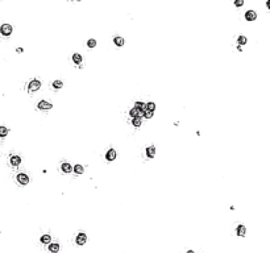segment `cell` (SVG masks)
Here are the masks:
<instances>
[{
  "label": "cell",
  "instance_id": "obj_7",
  "mask_svg": "<svg viewBox=\"0 0 270 253\" xmlns=\"http://www.w3.org/2000/svg\"><path fill=\"white\" fill-rule=\"evenodd\" d=\"M10 162H11L12 166H19L21 163V158L19 156H12L11 159H10Z\"/></svg>",
  "mask_w": 270,
  "mask_h": 253
},
{
  "label": "cell",
  "instance_id": "obj_28",
  "mask_svg": "<svg viewBox=\"0 0 270 253\" xmlns=\"http://www.w3.org/2000/svg\"><path fill=\"white\" fill-rule=\"evenodd\" d=\"M78 2H81V0H78Z\"/></svg>",
  "mask_w": 270,
  "mask_h": 253
},
{
  "label": "cell",
  "instance_id": "obj_16",
  "mask_svg": "<svg viewBox=\"0 0 270 253\" xmlns=\"http://www.w3.org/2000/svg\"><path fill=\"white\" fill-rule=\"evenodd\" d=\"M132 124H133V127H136V128L141 127V117H133V120H132Z\"/></svg>",
  "mask_w": 270,
  "mask_h": 253
},
{
  "label": "cell",
  "instance_id": "obj_1",
  "mask_svg": "<svg viewBox=\"0 0 270 253\" xmlns=\"http://www.w3.org/2000/svg\"><path fill=\"white\" fill-rule=\"evenodd\" d=\"M40 87H41V82H40L38 79H33V81H30V83L28 84V91L34 92V91L40 90Z\"/></svg>",
  "mask_w": 270,
  "mask_h": 253
},
{
  "label": "cell",
  "instance_id": "obj_12",
  "mask_svg": "<svg viewBox=\"0 0 270 253\" xmlns=\"http://www.w3.org/2000/svg\"><path fill=\"white\" fill-rule=\"evenodd\" d=\"M146 154H148L149 158H153L154 154H156V148H154V146H149V148L146 149Z\"/></svg>",
  "mask_w": 270,
  "mask_h": 253
},
{
  "label": "cell",
  "instance_id": "obj_20",
  "mask_svg": "<svg viewBox=\"0 0 270 253\" xmlns=\"http://www.w3.org/2000/svg\"><path fill=\"white\" fill-rule=\"evenodd\" d=\"M145 109H148V111H152V112H154V109H156V104H154V103H148V104H145Z\"/></svg>",
  "mask_w": 270,
  "mask_h": 253
},
{
  "label": "cell",
  "instance_id": "obj_23",
  "mask_svg": "<svg viewBox=\"0 0 270 253\" xmlns=\"http://www.w3.org/2000/svg\"><path fill=\"white\" fill-rule=\"evenodd\" d=\"M87 45H88V48H95V46H96V41H95L94 38H90V40L87 41Z\"/></svg>",
  "mask_w": 270,
  "mask_h": 253
},
{
  "label": "cell",
  "instance_id": "obj_26",
  "mask_svg": "<svg viewBox=\"0 0 270 253\" xmlns=\"http://www.w3.org/2000/svg\"><path fill=\"white\" fill-rule=\"evenodd\" d=\"M266 7L270 8V0H268V2H266Z\"/></svg>",
  "mask_w": 270,
  "mask_h": 253
},
{
  "label": "cell",
  "instance_id": "obj_11",
  "mask_svg": "<svg viewBox=\"0 0 270 253\" xmlns=\"http://www.w3.org/2000/svg\"><path fill=\"white\" fill-rule=\"evenodd\" d=\"M236 232H237L238 236H245V233H246V228L244 227V225H238L237 229H236Z\"/></svg>",
  "mask_w": 270,
  "mask_h": 253
},
{
  "label": "cell",
  "instance_id": "obj_14",
  "mask_svg": "<svg viewBox=\"0 0 270 253\" xmlns=\"http://www.w3.org/2000/svg\"><path fill=\"white\" fill-rule=\"evenodd\" d=\"M73 62H74V63H77V65H79L82 62V56L78 54V53L73 54Z\"/></svg>",
  "mask_w": 270,
  "mask_h": 253
},
{
  "label": "cell",
  "instance_id": "obj_4",
  "mask_svg": "<svg viewBox=\"0 0 270 253\" xmlns=\"http://www.w3.org/2000/svg\"><path fill=\"white\" fill-rule=\"evenodd\" d=\"M86 241H87V236H86V233H83V232L78 233V236H77V240H75V243H77L78 245H83V244H86Z\"/></svg>",
  "mask_w": 270,
  "mask_h": 253
},
{
  "label": "cell",
  "instance_id": "obj_3",
  "mask_svg": "<svg viewBox=\"0 0 270 253\" xmlns=\"http://www.w3.org/2000/svg\"><path fill=\"white\" fill-rule=\"evenodd\" d=\"M16 179H17V182H19L20 185H28V183H29V177L26 175V174H24V173H20V174H17Z\"/></svg>",
  "mask_w": 270,
  "mask_h": 253
},
{
  "label": "cell",
  "instance_id": "obj_9",
  "mask_svg": "<svg viewBox=\"0 0 270 253\" xmlns=\"http://www.w3.org/2000/svg\"><path fill=\"white\" fill-rule=\"evenodd\" d=\"M105 158H107L108 161H113V159L116 158V152H115L113 149H109L107 152V154H105Z\"/></svg>",
  "mask_w": 270,
  "mask_h": 253
},
{
  "label": "cell",
  "instance_id": "obj_22",
  "mask_svg": "<svg viewBox=\"0 0 270 253\" xmlns=\"http://www.w3.org/2000/svg\"><path fill=\"white\" fill-rule=\"evenodd\" d=\"M62 86H63V83H62L61 81H54V82H53V87H54L55 90H58V88H61Z\"/></svg>",
  "mask_w": 270,
  "mask_h": 253
},
{
  "label": "cell",
  "instance_id": "obj_18",
  "mask_svg": "<svg viewBox=\"0 0 270 253\" xmlns=\"http://www.w3.org/2000/svg\"><path fill=\"white\" fill-rule=\"evenodd\" d=\"M135 108H137L139 111H145V104H144V103H141V102H136Z\"/></svg>",
  "mask_w": 270,
  "mask_h": 253
},
{
  "label": "cell",
  "instance_id": "obj_15",
  "mask_svg": "<svg viewBox=\"0 0 270 253\" xmlns=\"http://www.w3.org/2000/svg\"><path fill=\"white\" fill-rule=\"evenodd\" d=\"M113 42H115V45L116 46H123L124 45V38L123 37H115Z\"/></svg>",
  "mask_w": 270,
  "mask_h": 253
},
{
  "label": "cell",
  "instance_id": "obj_21",
  "mask_svg": "<svg viewBox=\"0 0 270 253\" xmlns=\"http://www.w3.org/2000/svg\"><path fill=\"white\" fill-rule=\"evenodd\" d=\"M246 41H248V40H246V37H245V36H240V37L237 38V42L240 44V45H245Z\"/></svg>",
  "mask_w": 270,
  "mask_h": 253
},
{
  "label": "cell",
  "instance_id": "obj_10",
  "mask_svg": "<svg viewBox=\"0 0 270 253\" xmlns=\"http://www.w3.org/2000/svg\"><path fill=\"white\" fill-rule=\"evenodd\" d=\"M61 169H62V171H63V173H71V171H73V166L70 165V163H67V162L62 163Z\"/></svg>",
  "mask_w": 270,
  "mask_h": 253
},
{
  "label": "cell",
  "instance_id": "obj_5",
  "mask_svg": "<svg viewBox=\"0 0 270 253\" xmlns=\"http://www.w3.org/2000/svg\"><path fill=\"white\" fill-rule=\"evenodd\" d=\"M245 19H246V21H254L256 19H257V13H256L254 11H246Z\"/></svg>",
  "mask_w": 270,
  "mask_h": 253
},
{
  "label": "cell",
  "instance_id": "obj_2",
  "mask_svg": "<svg viewBox=\"0 0 270 253\" xmlns=\"http://www.w3.org/2000/svg\"><path fill=\"white\" fill-rule=\"evenodd\" d=\"M0 33L3 34V36H11L12 33V26L10 24H3L2 26H0Z\"/></svg>",
  "mask_w": 270,
  "mask_h": 253
},
{
  "label": "cell",
  "instance_id": "obj_6",
  "mask_svg": "<svg viewBox=\"0 0 270 253\" xmlns=\"http://www.w3.org/2000/svg\"><path fill=\"white\" fill-rule=\"evenodd\" d=\"M53 105L49 103V102H45V100H41L38 102V108L40 109H50Z\"/></svg>",
  "mask_w": 270,
  "mask_h": 253
},
{
  "label": "cell",
  "instance_id": "obj_24",
  "mask_svg": "<svg viewBox=\"0 0 270 253\" xmlns=\"http://www.w3.org/2000/svg\"><path fill=\"white\" fill-rule=\"evenodd\" d=\"M143 116H145L146 119H150V117L153 116V112H152V111H148V109H145V111H144V115H143Z\"/></svg>",
  "mask_w": 270,
  "mask_h": 253
},
{
  "label": "cell",
  "instance_id": "obj_25",
  "mask_svg": "<svg viewBox=\"0 0 270 253\" xmlns=\"http://www.w3.org/2000/svg\"><path fill=\"white\" fill-rule=\"evenodd\" d=\"M234 6H236V7H242V6H244V0H234Z\"/></svg>",
  "mask_w": 270,
  "mask_h": 253
},
{
  "label": "cell",
  "instance_id": "obj_17",
  "mask_svg": "<svg viewBox=\"0 0 270 253\" xmlns=\"http://www.w3.org/2000/svg\"><path fill=\"white\" fill-rule=\"evenodd\" d=\"M73 170H74L75 173H77V174H82L85 169H83L82 165H77V166H74V167H73Z\"/></svg>",
  "mask_w": 270,
  "mask_h": 253
},
{
  "label": "cell",
  "instance_id": "obj_19",
  "mask_svg": "<svg viewBox=\"0 0 270 253\" xmlns=\"http://www.w3.org/2000/svg\"><path fill=\"white\" fill-rule=\"evenodd\" d=\"M7 135H8L7 127H0V137H7Z\"/></svg>",
  "mask_w": 270,
  "mask_h": 253
},
{
  "label": "cell",
  "instance_id": "obj_8",
  "mask_svg": "<svg viewBox=\"0 0 270 253\" xmlns=\"http://www.w3.org/2000/svg\"><path fill=\"white\" fill-rule=\"evenodd\" d=\"M49 252L50 253H58L59 252V244H57V243L49 244Z\"/></svg>",
  "mask_w": 270,
  "mask_h": 253
},
{
  "label": "cell",
  "instance_id": "obj_13",
  "mask_svg": "<svg viewBox=\"0 0 270 253\" xmlns=\"http://www.w3.org/2000/svg\"><path fill=\"white\" fill-rule=\"evenodd\" d=\"M40 241H41L42 244H49L51 241V237L49 236V235H42L41 239H40Z\"/></svg>",
  "mask_w": 270,
  "mask_h": 253
},
{
  "label": "cell",
  "instance_id": "obj_27",
  "mask_svg": "<svg viewBox=\"0 0 270 253\" xmlns=\"http://www.w3.org/2000/svg\"><path fill=\"white\" fill-rule=\"evenodd\" d=\"M187 253H194V251H188V252H187Z\"/></svg>",
  "mask_w": 270,
  "mask_h": 253
}]
</instances>
